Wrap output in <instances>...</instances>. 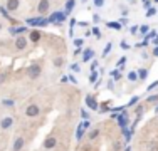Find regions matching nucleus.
Wrapping results in <instances>:
<instances>
[{"mask_svg":"<svg viewBox=\"0 0 158 151\" xmlns=\"http://www.w3.org/2000/svg\"><path fill=\"white\" fill-rule=\"evenodd\" d=\"M108 27L111 29H116V30H121V24H118V22H110V24H106Z\"/></svg>","mask_w":158,"mask_h":151,"instance_id":"nucleus-21","label":"nucleus"},{"mask_svg":"<svg viewBox=\"0 0 158 151\" xmlns=\"http://www.w3.org/2000/svg\"><path fill=\"white\" fill-rule=\"evenodd\" d=\"M0 30H2V24H0Z\"/></svg>","mask_w":158,"mask_h":151,"instance_id":"nucleus-44","label":"nucleus"},{"mask_svg":"<svg viewBox=\"0 0 158 151\" xmlns=\"http://www.w3.org/2000/svg\"><path fill=\"white\" fill-rule=\"evenodd\" d=\"M89 82H91V84L98 82V72H96V71H91V76H89Z\"/></svg>","mask_w":158,"mask_h":151,"instance_id":"nucleus-20","label":"nucleus"},{"mask_svg":"<svg viewBox=\"0 0 158 151\" xmlns=\"http://www.w3.org/2000/svg\"><path fill=\"white\" fill-rule=\"evenodd\" d=\"M153 55H155V57H158V47L153 49Z\"/></svg>","mask_w":158,"mask_h":151,"instance_id":"nucleus-41","label":"nucleus"},{"mask_svg":"<svg viewBox=\"0 0 158 151\" xmlns=\"http://www.w3.org/2000/svg\"><path fill=\"white\" fill-rule=\"evenodd\" d=\"M113 76H114V79H121V72L119 71H113Z\"/></svg>","mask_w":158,"mask_h":151,"instance_id":"nucleus-33","label":"nucleus"},{"mask_svg":"<svg viewBox=\"0 0 158 151\" xmlns=\"http://www.w3.org/2000/svg\"><path fill=\"white\" fill-rule=\"evenodd\" d=\"M146 151H158V141L156 139H150V141L145 143Z\"/></svg>","mask_w":158,"mask_h":151,"instance_id":"nucleus-11","label":"nucleus"},{"mask_svg":"<svg viewBox=\"0 0 158 151\" xmlns=\"http://www.w3.org/2000/svg\"><path fill=\"white\" fill-rule=\"evenodd\" d=\"M73 71H76V72H77V71H81V67H79V64H73Z\"/></svg>","mask_w":158,"mask_h":151,"instance_id":"nucleus-38","label":"nucleus"},{"mask_svg":"<svg viewBox=\"0 0 158 151\" xmlns=\"http://www.w3.org/2000/svg\"><path fill=\"white\" fill-rule=\"evenodd\" d=\"M15 49L17 51H25L27 49V45H29V40L25 39V35H19L17 39H15Z\"/></svg>","mask_w":158,"mask_h":151,"instance_id":"nucleus-4","label":"nucleus"},{"mask_svg":"<svg viewBox=\"0 0 158 151\" xmlns=\"http://www.w3.org/2000/svg\"><path fill=\"white\" fill-rule=\"evenodd\" d=\"M125 62H126V57H121V59L118 60V66L121 67V66H123V64H125Z\"/></svg>","mask_w":158,"mask_h":151,"instance_id":"nucleus-36","label":"nucleus"},{"mask_svg":"<svg viewBox=\"0 0 158 151\" xmlns=\"http://www.w3.org/2000/svg\"><path fill=\"white\" fill-rule=\"evenodd\" d=\"M155 14H156V10L150 7V9H148V12H146V17H152V15H155Z\"/></svg>","mask_w":158,"mask_h":151,"instance_id":"nucleus-28","label":"nucleus"},{"mask_svg":"<svg viewBox=\"0 0 158 151\" xmlns=\"http://www.w3.org/2000/svg\"><path fill=\"white\" fill-rule=\"evenodd\" d=\"M94 3H96V7H103V0H94Z\"/></svg>","mask_w":158,"mask_h":151,"instance_id":"nucleus-37","label":"nucleus"},{"mask_svg":"<svg viewBox=\"0 0 158 151\" xmlns=\"http://www.w3.org/2000/svg\"><path fill=\"white\" fill-rule=\"evenodd\" d=\"M121 49H125V51H126V49H130V45H128L126 40H123V42H121Z\"/></svg>","mask_w":158,"mask_h":151,"instance_id":"nucleus-35","label":"nucleus"},{"mask_svg":"<svg viewBox=\"0 0 158 151\" xmlns=\"http://www.w3.org/2000/svg\"><path fill=\"white\" fill-rule=\"evenodd\" d=\"M98 136H99V129H98V128H94V129H93V131H89L88 138H89V139H96Z\"/></svg>","mask_w":158,"mask_h":151,"instance_id":"nucleus-18","label":"nucleus"},{"mask_svg":"<svg viewBox=\"0 0 158 151\" xmlns=\"http://www.w3.org/2000/svg\"><path fill=\"white\" fill-rule=\"evenodd\" d=\"M82 44H84V40H82V39H76V40H74V45H77V47H81Z\"/></svg>","mask_w":158,"mask_h":151,"instance_id":"nucleus-31","label":"nucleus"},{"mask_svg":"<svg viewBox=\"0 0 158 151\" xmlns=\"http://www.w3.org/2000/svg\"><path fill=\"white\" fill-rule=\"evenodd\" d=\"M25 146V138H22V136H17L15 139H14V145H12V151H22Z\"/></svg>","mask_w":158,"mask_h":151,"instance_id":"nucleus-7","label":"nucleus"},{"mask_svg":"<svg viewBox=\"0 0 158 151\" xmlns=\"http://www.w3.org/2000/svg\"><path fill=\"white\" fill-rule=\"evenodd\" d=\"M113 148H114L116 151H118V149H121V143H119V141H114V145H113Z\"/></svg>","mask_w":158,"mask_h":151,"instance_id":"nucleus-32","label":"nucleus"},{"mask_svg":"<svg viewBox=\"0 0 158 151\" xmlns=\"http://www.w3.org/2000/svg\"><path fill=\"white\" fill-rule=\"evenodd\" d=\"M14 126V118L12 116H7V118H3L2 121H0V129H10V128Z\"/></svg>","mask_w":158,"mask_h":151,"instance_id":"nucleus-9","label":"nucleus"},{"mask_svg":"<svg viewBox=\"0 0 158 151\" xmlns=\"http://www.w3.org/2000/svg\"><path fill=\"white\" fill-rule=\"evenodd\" d=\"M138 29H140V27H136V25H133V27H131L130 30H131V34H138V32H136Z\"/></svg>","mask_w":158,"mask_h":151,"instance_id":"nucleus-39","label":"nucleus"},{"mask_svg":"<svg viewBox=\"0 0 158 151\" xmlns=\"http://www.w3.org/2000/svg\"><path fill=\"white\" fill-rule=\"evenodd\" d=\"M49 9H51V2H49V0H40L39 5H37V12H39V15H46L49 12Z\"/></svg>","mask_w":158,"mask_h":151,"instance_id":"nucleus-5","label":"nucleus"},{"mask_svg":"<svg viewBox=\"0 0 158 151\" xmlns=\"http://www.w3.org/2000/svg\"><path fill=\"white\" fill-rule=\"evenodd\" d=\"M19 5H20V0H7V3H5L9 12H15L19 9Z\"/></svg>","mask_w":158,"mask_h":151,"instance_id":"nucleus-10","label":"nucleus"},{"mask_svg":"<svg viewBox=\"0 0 158 151\" xmlns=\"http://www.w3.org/2000/svg\"><path fill=\"white\" fill-rule=\"evenodd\" d=\"M73 9H74V0H67V3H66V15H69Z\"/></svg>","mask_w":158,"mask_h":151,"instance_id":"nucleus-16","label":"nucleus"},{"mask_svg":"<svg viewBox=\"0 0 158 151\" xmlns=\"http://www.w3.org/2000/svg\"><path fill=\"white\" fill-rule=\"evenodd\" d=\"M138 99H140L138 96H133V99H131L130 103H128V106H135V104H138Z\"/></svg>","mask_w":158,"mask_h":151,"instance_id":"nucleus-26","label":"nucleus"},{"mask_svg":"<svg viewBox=\"0 0 158 151\" xmlns=\"http://www.w3.org/2000/svg\"><path fill=\"white\" fill-rule=\"evenodd\" d=\"M93 54H94V52H93L91 49H86L84 54H82V62H89V60H91V57H93Z\"/></svg>","mask_w":158,"mask_h":151,"instance_id":"nucleus-13","label":"nucleus"},{"mask_svg":"<svg viewBox=\"0 0 158 151\" xmlns=\"http://www.w3.org/2000/svg\"><path fill=\"white\" fill-rule=\"evenodd\" d=\"M111 45H113L111 42H108V44H106V47H104V51H103V57H106V55L110 54V51H111Z\"/></svg>","mask_w":158,"mask_h":151,"instance_id":"nucleus-22","label":"nucleus"},{"mask_svg":"<svg viewBox=\"0 0 158 151\" xmlns=\"http://www.w3.org/2000/svg\"><path fill=\"white\" fill-rule=\"evenodd\" d=\"M93 20H94V22H99V15H93Z\"/></svg>","mask_w":158,"mask_h":151,"instance_id":"nucleus-42","label":"nucleus"},{"mask_svg":"<svg viewBox=\"0 0 158 151\" xmlns=\"http://www.w3.org/2000/svg\"><path fill=\"white\" fill-rule=\"evenodd\" d=\"M128 79H130V81H136V79H138V74H136V72H133V71H131V72L128 74Z\"/></svg>","mask_w":158,"mask_h":151,"instance_id":"nucleus-24","label":"nucleus"},{"mask_svg":"<svg viewBox=\"0 0 158 151\" xmlns=\"http://www.w3.org/2000/svg\"><path fill=\"white\" fill-rule=\"evenodd\" d=\"M39 114H40V108L37 104H29L25 108V116L27 118H37Z\"/></svg>","mask_w":158,"mask_h":151,"instance_id":"nucleus-1","label":"nucleus"},{"mask_svg":"<svg viewBox=\"0 0 158 151\" xmlns=\"http://www.w3.org/2000/svg\"><path fill=\"white\" fill-rule=\"evenodd\" d=\"M79 54H81V47H77L76 51H74V55H79Z\"/></svg>","mask_w":158,"mask_h":151,"instance_id":"nucleus-40","label":"nucleus"},{"mask_svg":"<svg viewBox=\"0 0 158 151\" xmlns=\"http://www.w3.org/2000/svg\"><path fill=\"white\" fill-rule=\"evenodd\" d=\"M9 32L12 34V35H22L24 32H29L27 27H10Z\"/></svg>","mask_w":158,"mask_h":151,"instance_id":"nucleus-12","label":"nucleus"},{"mask_svg":"<svg viewBox=\"0 0 158 151\" xmlns=\"http://www.w3.org/2000/svg\"><path fill=\"white\" fill-rule=\"evenodd\" d=\"M140 30H141V34H148L150 27H148V25H141V27H140Z\"/></svg>","mask_w":158,"mask_h":151,"instance_id":"nucleus-29","label":"nucleus"},{"mask_svg":"<svg viewBox=\"0 0 158 151\" xmlns=\"http://www.w3.org/2000/svg\"><path fill=\"white\" fill-rule=\"evenodd\" d=\"M82 134H84V129H82V128H77V131H76V138H77V139H81V138H82Z\"/></svg>","mask_w":158,"mask_h":151,"instance_id":"nucleus-25","label":"nucleus"},{"mask_svg":"<svg viewBox=\"0 0 158 151\" xmlns=\"http://www.w3.org/2000/svg\"><path fill=\"white\" fill-rule=\"evenodd\" d=\"M86 104H88V108L93 109V111H98V109H99V104H98L96 97L93 96V94H88V96H86Z\"/></svg>","mask_w":158,"mask_h":151,"instance_id":"nucleus-6","label":"nucleus"},{"mask_svg":"<svg viewBox=\"0 0 158 151\" xmlns=\"http://www.w3.org/2000/svg\"><path fill=\"white\" fill-rule=\"evenodd\" d=\"M27 24L29 25H34V27H46L49 24L47 18H42V17H32V18H27Z\"/></svg>","mask_w":158,"mask_h":151,"instance_id":"nucleus-3","label":"nucleus"},{"mask_svg":"<svg viewBox=\"0 0 158 151\" xmlns=\"http://www.w3.org/2000/svg\"><path fill=\"white\" fill-rule=\"evenodd\" d=\"M143 109H145V108H143V104H140L136 109H135V114H136V118H140V116L143 114Z\"/></svg>","mask_w":158,"mask_h":151,"instance_id":"nucleus-23","label":"nucleus"},{"mask_svg":"<svg viewBox=\"0 0 158 151\" xmlns=\"http://www.w3.org/2000/svg\"><path fill=\"white\" fill-rule=\"evenodd\" d=\"M81 116H82L84 119H89V112L86 111V109H82V111H81Z\"/></svg>","mask_w":158,"mask_h":151,"instance_id":"nucleus-30","label":"nucleus"},{"mask_svg":"<svg viewBox=\"0 0 158 151\" xmlns=\"http://www.w3.org/2000/svg\"><path fill=\"white\" fill-rule=\"evenodd\" d=\"M146 77H148V69L143 67V69L138 71V79H141V81H143V79H146Z\"/></svg>","mask_w":158,"mask_h":151,"instance_id":"nucleus-15","label":"nucleus"},{"mask_svg":"<svg viewBox=\"0 0 158 151\" xmlns=\"http://www.w3.org/2000/svg\"><path fill=\"white\" fill-rule=\"evenodd\" d=\"M52 64H54L56 67H62L64 66V59L62 57H56L54 60H52Z\"/></svg>","mask_w":158,"mask_h":151,"instance_id":"nucleus-19","label":"nucleus"},{"mask_svg":"<svg viewBox=\"0 0 158 151\" xmlns=\"http://www.w3.org/2000/svg\"><path fill=\"white\" fill-rule=\"evenodd\" d=\"M91 32L94 34V35L98 37V39H99V37H101V32H99V29H98V27H93V30H91Z\"/></svg>","mask_w":158,"mask_h":151,"instance_id":"nucleus-27","label":"nucleus"},{"mask_svg":"<svg viewBox=\"0 0 158 151\" xmlns=\"http://www.w3.org/2000/svg\"><path fill=\"white\" fill-rule=\"evenodd\" d=\"M40 72H42V69H40L39 64H32V66H29V69H27V76L31 79H39Z\"/></svg>","mask_w":158,"mask_h":151,"instance_id":"nucleus-2","label":"nucleus"},{"mask_svg":"<svg viewBox=\"0 0 158 151\" xmlns=\"http://www.w3.org/2000/svg\"><path fill=\"white\" fill-rule=\"evenodd\" d=\"M155 88H158V81H155V82H153L152 86H148V91H153Z\"/></svg>","mask_w":158,"mask_h":151,"instance_id":"nucleus-34","label":"nucleus"},{"mask_svg":"<svg viewBox=\"0 0 158 151\" xmlns=\"http://www.w3.org/2000/svg\"><path fill=\"white\" fill-rule=\"evenodd\" d=\"M153 2H155V3H158V0H153Z\"/></svg>","mask_w":158,"mask_h":151,"instance_id":"nucleus-43","label":"nucleus"},{"mask_svg":"<svg viewBox=\"0 0 158 151\" xmlns=\"http://www.w3.org/2000/svg\"><path fill=\"white\" fill-rule=\"evenodd\" d=\"M56 146H57L56 136H47V138L44 139V149H54Z\"/></svg>","mask_w":158,"mask_h":151,"instance_id":"nucleus-8","label":"nucleus"},{"mask_svg":"<svg viewBox=\"0 0 158 151\" xmlns=\"http://www.w3.org/2000/svg\"><path fill=\"white\" fill-rule=\"evenodd\" d=\"M39 39H40V32H39V30H32V32H31V40H32V42H37Z\"/></svg>","mask_w":158,"mask_h":151,"instance_id":"nucleus-14","label":"nucleus"},{"mask_svg":"<svg viewBox=\"0 0 158 151\" xmlns=\"http://www.w3.org/2000/svg\"><path fill=\"white\" fill-rule=\"evenodd\" d=\"M146 103L148 104H158V94H152V96L146 99Z\"/></svg>","mask_w":158,"mask_h":151,"instance_id":"nucleus-17","label":"nucleus"}]
</instances>
